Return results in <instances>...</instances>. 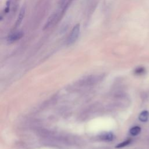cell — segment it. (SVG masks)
Masks as SVG:
<instances>
[{
	"label": "cell",
	"instance_id": "9c48e42d",
	"mask_svg": "<svg viewBox=\"0 0 149 149\" xmlns=\"http://www.w3.org/2000/svg\"><path fill=\"white\" fill-rule=\"evenodd\" d=\"M131 142V140L130 139H128L126 141H124L119 144H118V145L116 146V148H122V147H126L127 146V145H129Z\"/></svg>",
	"mask_w": 149,
	"mask_h": 149
},
{
	"label": "cell",
	"instance_id": "8992f818",
	"mask_svg": "<svg viewBox=\"0 0 149 149\" xmlns=\"http://www.w3.org/2000/svg\"><path fill=\"white\" fill-rule=\"evenodd\" d=\"M114 135L111 132H108V133H105L102 134L101 136V139L103 140H105V141H112L114 139Z\"/></svg>",
	"mask_w": 149,
	"mask_h": 149
},
{
	"label": "cell",
	"instance_id": "277c9868",
	"mask_svg": "<svg viewBox=\"0 0 149 149\" xmlns=\"http://www.w3.org/2000/svg\"><path fill=\"white\" fill-rule=\"evenodd\" d=\"M25 12H26V9H25V7L24 6H23L20 12H19V14L18 15V17L17 18V20H16V24H15V27H18L20 23H22L24 17V15H25Z\"/></svg>",
	"mask_w": 149,
	"mask_h": 149
},
{
	"label": "cell",
	"instance_id": "5b68a950",
	"mask_svg": "<svg viewBox=\"0 0 149 149\" xmlns=\"http://www.w3.org/2000/svg\"><path fill=\"white\" fill-rule=\"evenodd\" d=\"M148 119H149V112L146 110L142 111L139 116V119L142 122H146L147 121H148Z\"/></svg>",
	"mask_w": 149,
	"mask_h": 149
},
{
	"label": "cell",
	"instance_id": "6da1fadb",
	"mask_svg": "<svg viewBox=\"0 0 149 149\" xmlns=\"http://www.w3.org/2000/svg\"><path fill=\"white\" fill-rule=\"evenodd\" d=\"M80 24L79 23H77L73 27L70 33L69 34L66 43L68 45H72L77 41L80 34Z\"/></svg>",
	"mask_w": 149,
	"mask_h": 149
},
{
	"label": "cell",
	"instance_id": "7a4b0ae2",
	"mask_svg": "<svg viewBox=\"0 0 149 149\" xmlns=\"http://www.w3.org/2000/svg\"><path fill=\"white\" fill-rule=\"evenodd\" d=\"M23 36V32L22 31H17L11 33L8 36L7 38V41L9 42H13L20 39Z\"/></svg>",
	"mask_w": 149,
	"mask_h": 149
},
{
	"label": "cell",
	"instance_id": "52a82bcc",
	"mask_svg": "<svg viewBox=\"0 0 149 149\" xmlns=\"http://www.w3.org/2000/svg\"><path fill=\"white\" fill-rule=\"evenodd\" d=\"M140 132H141V127L138 126H135L132 127L129 130L130 133L134 136L138 135L140 133Z\"/></svg>",
	"mask_w": 149,
	"mask_h": 149
},
{
	"label": "cell",
	"instance_id": "3957f363",
	"mask_svg": "<svg viewBox=\"0 0 149 149\" xmlns=\"http://www.w3.org/2000/svg\"><path fill=\"white\" fill-rule=\"evenodd\" d=\"M58 19V14L57 13H53L52 15H51L48 19L44 29H47L49 28L51 26H52L53 24L55 23V22H56V19Z\"/></svg>",
	"mask_w": 149,
	"mask_h": 149
},
{
	"label": "cell",
	"instance_id": "ba28073f",
	"mask_svg": "<svg viewBox=\"0 0 149 149\" xmlns=\"http://www.w3.org/2000/svg\"><path fill=\"white\" fill-rule=\"evenodd\" d=\"M146 70L145 68H144L143 66H140V67L137 68L134 70V74H137V75H142V74H144L146 73Z\"/></svg>",
	"mask_w": 149,
	"mask_h": 149
}]
</instances>
